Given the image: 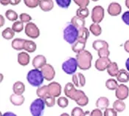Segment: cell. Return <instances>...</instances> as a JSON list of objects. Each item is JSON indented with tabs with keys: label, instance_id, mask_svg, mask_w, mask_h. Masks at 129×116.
I'll return each mask as SVG.
<instances>
[{
	"label": "cell",
	"instance_id": "obj_19",
	"mask_svg": "<svg viewBox=\"0 0 129 116\" xmlns=\"http://www.w3.org/2000/svg\"><path fill=\"white\" fill-rule=\"evenodd\" d=\"M86 41H83L82 39H79L72 46V50L74 53H76L77 54L80 52L83 51L86 47Z\"/></svg>",
	"mask_w": 129,
	"mask_h": 116
},
{
	"label": "cell",
	"instance_id": "obj_17",
	"mask_svg": "<svg viewBox=\"0 0 129 116\" xmlns=\"http://www.w3.org/2000/svg\"><path fill=\"white\" fill-rule=\"evenodd\" d=\"M10 103L14 105V106H21L24 103L25 98L22 95H16V94H12L10 96Z\"/></svg>",
	"mask_w": 129,
	"mask_h": 116
},
{
	"label": "cell",
	"instance_id": "obj_14",
	"mask_svg": "<svg viewBox=\"0 0 129 116\" xmlns=\"http://www.w3.org/2000/svg\"><path fill=\"white\" fill-rule=\"evenodd\" d=\"M32 64L35 69H41L47 64V58L43 55H38L33 59Z\"/></svg>",
	"mask_w": 129,
	"mask_h": 116
},
{
	"label": "cell",
	"instance_id": "obj_24",
	"mask_svg": "<svg viewBox=\"0 0 129 116\" xmlns=\"http://www.w3.org/2000/svg\"><path fill=\"white\" fill-rule=\"evenodd\" d=\"M26 39H15L13 40L11 43L12 48L16 50H21L24 49V44H25Z\"/></svg>",
	"mask_w": 129,
	"mask_h": 116
},
{
	"label": "cell",
	"instance_id": "obj_3",
	"mask_svg": "<svg viewBox=\"0 0 129 116\" xmlns=\"http://www.w3.org/2000/svg\"><path fill=\"white\" fill-rule=\"evenodd\" d=\"M27 80L31 86L39 88L43 84L44 77L41 70L39 69H33L28 72L27 75Z\"/></svg>",
	"mask_w": 129,
	"mask_h": 116
},
{
	"label": "cell",
	"instance_id": "obj_38",
	"mask_svg": "<svg viewBox=\"0 0 129 116\" xmlns=\"http://www.w3.org/2000/svg\"><path fill=\"white\" fill-rule=\"evenodd\" d=\"M57 104L60 108H66L69 105V100L66 97H59L57 100Z\"/></svg>",
	"mask_w": 129,
	"mask_h": 116
},
{
	"label": "cell",
	"instance_id": "obj_53",
	"mask_svg": "<svg viewBox=\"0 0 129 116\" xmlns=\"http://www.w3.org/2000/svg\"><path fill=\"white\" fill-rule=\"evenodd\" d=\"M0 19H1V24H0V27H2L5 25V18L2 15H0Z\"/></svg>",
	"mask_w": 129,
	"mask_h": 116
},
{
	"label": "cell",
	"instance_id": "obj_37",
	"mask_svg": "<svg viewBox=\"0 0 129 116\" xmlns=\"http://www.w3.org/2000/svg\"><path fill=\"white\" fill-rule=\"evenodd\" d=\"M15 33H20L24 30V23L21 21H15L11 28Z\"/></svg>",
	"mask_w": 129,
	"mask_h": 116
},
{
	"label": "cell",
	"instance_id": "obj_46",
	"mask_svg": "<svg viewBox=\"0 0 129 116\" xmlns=\"http://www.w3.org/2000/svg\"><path fill=\"white\" fill-rule=\"evenodd\" d=\"M103 116H117V112L114 108H107L103 112Z\"/></svg>",
	"mask_w": 129,
	"mask_h": 116
},
{
	"label": "cell",
	"instance_id": "obj_41",
	"mask_svg": "<svg viewBox=\"0 0 129 116\" xmlns=\"http://www.w3.org/2000/svg\"><path fill=\"white\" fill-rule=\"evenodd\" d=\"M72 1L71 0H56L57 5L61 8L67 9L70 7Z\"/></svg>",
	"mask_w": 129,
	"mask_h": 116
},
{
	"label": "cell",
	"instance_id": "obj_47",
	"mask_svg": "<svg viewBox=\"0 0 129 116\" xmlns=\"http://www.w3.org/2000/svg\"><path fill=\"white\" fill-rule=\"evenodd\" d=\"M122 20L125 25L129 26V11H125L122 15Z\"/></svg>",
	"mask_w": 129,
	"mask_h": 116
},
{
	"label": "cell",
	"instance_id": "obj_25",
	"mask_svg": "<svg viewBox=\"0 0 129 116\" xmlns=\"http://www.w3.org/2000/svg\"><path fill=\"white\" fill-rule=\"evenodd\" d=\"M75 91H76V89H75V85L73 84V83H70V82H68L65 85L64 89H63L65 96L67 97H68V98H70V99L72 98V97L74 95Z\"/></svg>",
	"mask_w": 129,
	"mask_h": 116
},
{
	"label": "cell",
	"instance_id": "obj_32",
	"mask_svg": "<svg viewBox=\"0 0 129 116\" xmlns=\"http://www.w3.org/2000/svg\"><path fill=\"white\" fill-rule=\"evenodd\" d=\"M119 84L117 83V81L114 78H110L106 81V87L109 90H116Z\"/></svg>",
	"mask_w": 129,
	"mask_h": 116
},
{
	"label": "cell",
	"instance_id": "obj_29",
	"mask_svg": "<svg viewBox=\"0 0 129 116\" xmlns=\"http://www.w3.org/2000/svg\"><path fill=\"white\" fill-rule=\"evenodd\" d=\"M125 107H126L125 104L124 103L123 101H121V100H118L117 99L113 104V108L117 112H123L125 109Z\"/></svg>",
	"mask_w": 129,
	"mask_h": 116
},
{
	"label": "cell",
	"instance_id": "obj_31",
	"mask_svg": "<svg viewBox=\"0 0 129 116\" xmlns=\"http://www.w3.org/2000/svg\"><path fill=\"white\" fill-rule=\"evenodd\" d=\"M89 30L90 32H91V33L95 36H99L102 33V28L100 26L99 24H95V23L91 24L90 25Z\"/></svg>",
	"mask_w": 129,
	"mask_h": 116
},
{
	"label": "cell",
	"instance_id": "obj_20",
	"mask_svg": "<svg viewBox=\"0 0 129 116\" xmlns=\"http://www.w3.org/2000/svg\"><path fill=\"white\" fill-rule=\"evenodd\" d=\"M13 91L14 94L21 96L25 91V85L21 81H16L13 85Z\"/></svg>",
	"mask_w": 129,
	"mask_h": 116
},
{
	"label": "cell",
	"instance_id": "obj_48",
	"mask_svg": "<svg viewBox=\"0 0 129 116\" xmlns=\"http://www.w3.org/2000/svg\"><path fill=\"white\" fill-rule=\"evenodd\" d=\"M91 116H103V114L100 109H94L91 112Z\"/></svg>",
	"mask_w": 129,
	"mask_h": 116
},
{
	"label": "cell",
	"instance_id": "obj_44",
	"mask_svg": "<svg viewBox=\"0 0 129 116\" xmlns=\"http://www.w3.org/2000/svg\"><path fill=\"white\" fill-rule=\"evenodd\" d=\"M74 2L78 5L80 8H86L89 5V0H74Z\"/></svg>",
	"mask_w": 129,
	"mask_h": 116
},
{
	"label": "cell",
	"instance_id": "obj_56",
	"mask_svg": "<svg viewBox=\"0 0 129 116\" xmlns=\"http://www.w3.org/2000/svg\"><path fill=\"white\" fill-rule=\"evenodd\" d=\"M125 6L129 9V0H126L125 2Z\"/></svg>",
	"mask_w": 129,
	"mask_h": 116
},
{
	"label": "cell",
	"instance_id": "obj_8",
	"mask_svg": "<svg viewBox=\"0 0 129 116\" xmlns=\"http://www.w3.org/2000/svg\"><path fill=\"white\" fill-rule=\"evenodd\" d=\"M25 34L31 39H37L40 36V30L36 24L33 22H29L24 28Z\"/></svg>",
	"mask_w": 129,
	"mask_h": 116
},
{
	"label": "cell",
	"instance_id": "obj_26",
	"mask_svg": "<svg viewBox=\"0 0 129 116\" xmlns=\"http://www.w3.org/2000/svg\"><path fill=\"white\" fill-rule=\"evenodd\" d=\"M119 69L118 67V65L116 62H111L109 64V66L107 68V73L108 74L112 76V77H115L117 76L118 73H119Z\"/></svg>",
	"mask_w": 129,
	"mask_h": 116
},
{
	"label": "cell",
	"instance_id": "obj_27",
	"mask_svg": "<svg viewBox=\"0 0 129 116\" xmlns=\"http://www.w3.org/2000/svg\"><path fill=\"white\" fill-rule=\"evenodd\" d=\"M92 48L96 51H99L101 49L109 48V44L104 40H95L92 43Z\"/></svg>",
	"mask_w": 129,
	"mask_h": 116
},
{
	"label": "cell",
	"instance_id": "obj_1",
	"mask_svg": "<svg viewBox=\"0 0 129 116\" xmlns=\"http://www.w3.org/2000/svg\"><path fill=\"white\" fill-rule=\"evenodd\" d=\"M92 55L89 51L84 50L77 54L76 59L78 61V67L82 70H87L91 67L92 61Z\"/></svg>",
	"mask_w": 129,
	"mask_h": 116
},
{
	"label": "cell",
	"instance_id": "obj_28",
	"mask_svg": "<svg viewBox=\"0 0 129 116\" xmlns=\"http://www.w3.org/2000/svg\"><path fill=\"white\" fill-rule=\"evenodd\" d=\"M36 94L39 98L44 99L46 97L49 96L48 95V86L44 85V86L39 87L36 90Z\"/></svg>",
	"mask_w": 129,
	"mask_h": 116
},
{
	"label": "cell",
	"instance_id": "obj_42",
	"mask_svg": "<svg viewBox=\"0 0 129 116\" xmlns=\"http://www.w3.org/2000/svg\"><path fill=\"white\" fill-rule=\"evenodd\" d=\"M98 54L99 56V58H109L110 55L109 48H105L100 50L99 51H98Z\"/></svg>",
	"mask_w": 129,
	"mask_h": 116
},
{
	"label": "cell",
	"instance_id": "obj_33",
	"mask_svg": "<svg viewBox=\"0 0 129 116\" xmlns=\"http://www.w3.org/2000/svg\"><path fill=\"white\" fill-rule=\"evenodd\" d=\"M14 35H15V32L10 28H5L2 33V37L5 39H7V40H10V39H13L14 37Z\"/></svg>",
	"mask_w": 129,
	"mask_h": 116
},
{
	"label": "cell",
	"instance_id": "obj_51",
	"mask_svg": "<svg viewBox=\"0 0 129 116\" xmlns=\"http://www.w3.org/2000/svg\"><path fill=\"white\" fill-rule=\"evenodd\" d=\"M0 2H1V4H2V5L6 6V5H9V4H10V0H1V1H0Z\"/></svg>",
	"mask_w": 129,
	"mask_h": 116
},
{
	"label": "cell",
	"instance_id": "obj_55",
	"mask_svg": "<svg viewBox=\"0 0 129 116\" xmlns=\"http://www.w3.org/2000/svg\"><path fill=\"white\" fill-rule=\"evenodd\" d=\"M83 116H91V112L89 111H86V112H85Z\"/></svg>",
	"mask_w": 129,
	"mask_h": 116
},
{
	"label": "cell",
	"instance_id": "obj_5",
	"mask_svg": "<svg viewBox=\"0 0 129 116\" xmlns=\"http://www.w3.org/2000/svg\"><path fill=\"white\" fill-rule=\"evenodd\" d=\"M78 67L77 59L75 58H70L66 60L62 64V69L63 71L68 74V75H74L75 74V72L77 71V69Z\"/></svg>",
	"mask_w": 129,
	"mask_h": 116
},
{
	"label": "cell",
	"instance_id": "obj_15",
	"mask_svg": "<svg viewBox=\"0 0 129 116\" xmlns=\"http://www.w3.org/2000/svg\"><path fill=\"white\" fill-rule=\"evenodd\" d=\"M72 83L75 87H84L86 84V78L80 73H75L72 76Z\"/></svg>",
	"mask_w": 129,
	"mask_h": 116
},
{
	"label": "cell",
	"instance_id": "obj_4",
	"mask_svg": "<svg viewBox=\"0 0 129 116\" xmlns=\"http://www.w3.org/2000/svg\"><path fill=\"white\" fill-rule=\"evenodd\" d=\"M45 102L42 98H36L30 106V111L32 116H43L45 109Z\"/></svg>",
	"mask_w": 129,
	"mask_h": 116
},
{
	"label": "cell",
	"instance_id": "obj_13",
	"mask_svg": "<svg viewBox=\"0 0 129 116\" xmlns=\"http://www.w3.org/2000/svg\"><path fill=\"white\" fill-rule=\"evenodd\" d=\"M107 11L110 16H119L122 12V7L118 2H111L110 3Z\"/></svg>",
	"mask_w": 129,
	"mask_h": 116
},
{
	"label": "cell",
	"instance_id": "obj_50",
	"mask_svg": "<svg viewBox=\"0 0 129 116\" xmlns=\"http://www.w3.org/2000/svg\"><path fill=\"white\" fill-rule=\"evenodd\" d=\"M1 116H17L15 113L12 112H6L4 114H2Z\"/></svg>",
	"mask_w": 129,
	"mask_h": 116
},
{
	"label": "cell",
	"instance_id": "obj_16",
	"mask_svg": "<svg viewBox=\"0 0 129 116\" xmlns=\"http://www.w3.org/2000/svg\"><path fill=\"white\" fill-rule=\"evenodd\" d=\"M30 61V55L26 52H21L18 54V62L21 66H27Z\"/></svg>",
	"mask_w": 129,
	"mask_h": 116
},
{
	"label": "cell",
	"instance_id": "obj_54",
	"mask_svg": "<svg viewBox=\"0 0 129 116\" xmlns=\"http://www.w3.org/2000/svg\"><path fill=\"white\" fill-rule=\"evenodd\" d=\"M125 67H126L127 71L129 73V58H127V60L125 61Z\"/></svg>",
	"mask_w": 129,
	"mask_h": 116
},
{
	"label": "cell",
	"instance_id": "obj_39",
	"mask_svg": "<svg viewBox=\"0 0 129 116\" xmlns=\"http://www.w3.org/2000/svg\"><path fill=\"white\" fill-rule=\"evenodd\" d=\"M40 0H24V2L25 5L30 8H35L39 5Z\"/></svg>",
	"mask_w": 129,
	"mask_h": 116
},
{
	"label": "cell",
	"instance_id": "obj_49",
	"mask_svg": "<svg viewBox=\"0 0 129 116\" xmlns=\"http://www.w3.org/2000/svg\"><path fill=\"white\" fill-rule=\"evenodd\" d=\"M124 49H125V50L128 53H129V39L125 42V44H124Z\"/></svg>",
	"mask_w": 129,
	"mask_h": 116
},
{
	"label": "cell",
	"instance_id": "obj_7",
	"mask_svg": "<svg viewBox=\"0 0 129 116\" xmlns=\"http://www.w3.org/2000/svg\"><path fill=\"white\" fill-rule=\"evenodd\" d=\"M104 16H105L104 8L100 5H97L94 7V8L91 10V20L95 24L100 23L104 19Z\"/></svg>",
	"mask_w": 129,
	"mask_h": 116
},
{
	"label": "cell",
	"instance_id": "obj_21",
	"mask_svg": "<svg viewBox=\"0 0 129 116\" xmlns=\"http://www.w3.org/2000/svg\"><path fill=\"white\" fill-rule=\"evenodd\" d=\"M109 106V100L106 97H100L96 101V106L98 109H106Z\"/></svg>",
	"mask_w": 129,
	"mask_h": 116
},
{
	"label": "cell",
	"instance_id": "obj_52",
	"mask_svg": "<svg viewBox=\"0 0 129 116\" xmlns=\"http://www.w3.org/2000/svg\"><path fill=\"white\" fill-rule=\"evenodd\" d=\"M21 2V0H10V5H16L18 4H19Z\"/></svg>",
	"mask_w": 129,
	"mask_h": 116
},
{
	"label": "cell",
	"instance_id": "obj_22",
	"mask_svg": "<svg viewBox=\"0 0 129 116\" xmlns=\"http://www.w3.org/2000/svg\"><path fill=\"white\" fill-rule=\"evenodd\" d=\"M116 77L117 81L121 83H127L129 81V73L124 69H119V73Z\"/></svg>",
	"mask_w": 129,
	"mask_h": 116
},
{
	"label": "cell",
	"instance_id": "obj_18",
	"mask_svg": "<svg viewBox=\"0 0 129 116\" xmlns=\"http://www.w3.org/2000/svg\"><path fill=\"white\" fill-rule=\"evenodd\" d=\"M39 7L43 11H50L54 8V2L52 0H40Z\"/></svg>",
	"mask_w": 129,
	"mask_h": 116
},
{
	"label": "cell",
	"instance_id": "obj_10",
	"mask_svg": "<svg viewBox=\"0 0 129 116\" xmlns=\"http://www.w3.org/2000/svg\"><path fill=\"white\" fill-rule=\"evenodd\" d=\"M41 71L43 73L44 79H46L48 81H52L55 76V69L50 64H47L45 66H44L41 69Z\"/></svg>",
	"mask_w": 129,
	"mask_h": 116
},
{
	"label": "cell",
	"instance_id": "obj_40",
	"mask_svg": "<svg viewBox=\"0 0 129 116\" xmlns=\"http://www.w3.org/2000/svg\"><path fill=\"white\" fill-rule=\"evenodd\" d=\"M44 100V102H45L46 106H48V107H52V106H54L55 104V103H56L55 98L52 96H50L46 97Z\"/></svg>",
	"mask_w": 129,
	"mask_h": 116
},
{
	"label": "cell",
	"instance_id": "obj_43",
	"mask_svg": "<svg viewBox=\"0 0 129 116\" xmlns=\"http://www.w3.org/2000/svg\"><path fill=\"white\" fill-rule=\"evenodd\" d=\"M85 113V112H83V109H81V107L77 106L73 108V109L72 110L71 112V116H83Z\"/></svg>",
	"mask_w": 129,
	"mask_h": 116
},
{
	"label": "cell",
	"instance_id": "obj_45",
	"mask_svg": "<svg viewBox=\"0 0 129 116\" xmlns=\"http://www.w3.org/2000/svg\"><path fill=\"white\" fill-rule=\"evenodd\" d=\"M19 19L21 20V21H22L23 23H27H27L30 22V21L32 20V17L30 16L29 14L24 13L20 14Z\"/></svg>",
	"mask_w": 129,
	"mask_h": 116
},
{
	"label": "cell",
	"instance_id": "obj_11",
	"mask_svg": "<svg viewBox=\"0 0 129 116\" xmlns=\"http://www.w3.org/2000/svg\"><path fill=\"white\" fill-rule=\"evenodd\" d=\"M48 95L50 96L56 98L59 97L61 94V86L59 83L52 81L48 85Z\"/></svg>",
	"mask_w": 129,
	"mask_h": 116
},
{
	"label": "cell",
	"instance_id": "obj_9",
	"mask_svg": "<svg viewBox=\"0 0 129 116\" xmlns=\"http://www.w3.org/2000/svg\"><path fill=\"white\" fill-rule=\"evenodd\" d=\"M115 96L118 100L124 101L129 96V88L128 86L121 84H119L118 87L115 90Z\"/></svg>",
	"mask_w": 129,
	"mask_h": 116
},
{
	"label": "cell",
	"instance_id": "obj_2",
	"mask_svg": "<svg viewBox=\"0 0 129 116\" xmlns=\"http://www.w3.org/2000/svg\"><path fill=\"white\" fill-rule=\"evenodd\" d=\"M79 37V30L71 23L68 24L63 30V39L70 44H74Z\"/></svg>",
	"mask_w": 129,
	"mask_h": 116
},
{
	"label": "cell",
	"instance_id": "obj_57",
	"mask_svg": "<svg viewBox=\"0 0 129 116\" xmlns=\"http://www.w3.org/2000/svg\"><path fill=\"white\" fill-rule=\"evenodd\" d=\"M60 116H70V115L68 114V113H66V112H63V113H62L61 115Z\"/></svg>",
	"mask_w": 129,
	"mask_h": 116
},
{
	"label": "cell",
	"instance_id": "obj_30",
	"mask_svg": "<svg viewBox=\"0 0 129 116\" xmlns=\"http://www.w3.org/2000/svg\"><path fill=\"white\" fill-rule=\"evenodd\" d=\"M37 48V45L36 44L31 40H26L25 44H24V49L26 51H27L28 53H34Z\"/></svg>",
	"mask_w": 129,
	"mask_h": 116
},
{
	"label": "cell",
	"instance_id": "obj_36",
	"mask_svg": "<svg viewBox=\"0 0 129 116\" xmlns=\"http://www.w3.org/2000/svg\"><path fill=\"white\" fill-rule=\"evenodd\" d=\"M89 15V10L87 8H78L76 11V16L82 19H86Z\"/></svg>",
	"mask_w": 129,
	"mask_h": 116
},
{
	"label": "cell",
	"instance_id": "obj_23",
	"mask_svg": "<svg viewBox=\"0 0 129 116\" xmlns=\"http://www.w3.org/2000/svg\"><path fill=\"white\" fill-rule=\"evenodd\" d=\"M71 24L73 25L75 27H76L78 30L85 28L86 21L84 19H82L77 16H75L71 19Z\"/></svg>",
	"mask_w": 129,
	"mask_h": 116
},
{
	"label": "cell",
	"instance_id": "obj_12",
	"mask_svg": "<svg viewBox=\"0 0 129 116\" xmlns=\"http://www.w3.org/2000/svg\"><path fill=\"white\" fill-rule=\"evenodd\" d=\"M111 63V61L109 58H99L95 61V68L99 71H104L107 69L108 67Z\"/></svg>",
	"mask_w": 129,
	"mask_h": 116
},
{
	"label": "cell",
	"instance_id": "obj_35",
	"mask_svg": "<svg viewBox=\"0 0 129 116\" xmlns=\"http://www.w3.org/2000/svg\"><path fill=\"white\" fill-rule=\"evenodd\" d=\"M89 30L87 29L86 27L83 28H81L79 30V37L78 39H82L83 41H87V39H89Z\"/></svg>",
	"mask_w": 129,
	"mask_h": 116
},
{
	"label": "cell",
	"instance_id": "obj_6",
	"mask_svg": "<svg viewBox=\"0 0 129 116\" xmlns=\"http://www.w3.org/2000/svg\"><path fill=\"white\" fill-rule=\"evenodd\" d=\"M71 99L75 101L77 103V104L80 106H86L89 101V98L85 94V92L80 89H76Z\"/></svg>",
	"mask_w": 129,
	"mask_h": 116
},
{
	"label": "cell",
	"instance_id": "obj_34",
	"mask_svg": "<svg viewBox=\"0 0 129 116\" xmlns=\"http://www.w3.org/2000/svg\"><path fill=\"white\" fill-rule=\"evenodd\" d=\"M5 16L8 19L11 21H16V20L18 19V14L16 11L13 10H8L5 12Z\"/></svg>",
	"mask_w": 129,
	"mask_h": 116
}]
</instances>
